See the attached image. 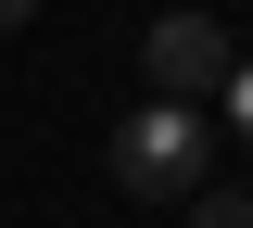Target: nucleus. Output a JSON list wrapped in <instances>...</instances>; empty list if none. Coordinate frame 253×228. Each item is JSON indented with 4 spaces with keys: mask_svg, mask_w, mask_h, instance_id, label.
Masks as SVG:
<instances>
[{
    "mask_svg": "<svg viewBox=\"0 0 253 228\" xmlns=\"http://www.w3.org/2000/svg\"><path fill=\"white\" fill-rule=\"evenodd\" d=\"M203 165H215L203 101H139V114L114 127V190H139V203H190Z\"/></svg>",
    "mask_w": 253,
    "mask_h": 228,
    "instance_id": "f257e3e1",
    "label": "nucleus"
},
{
    "mask_svg": "<svg viewBox=\"0 0 253 228\" xmlns=\"http://www.w3.org/2000/svg\"><path fill=\"white\" fill-rule=\"evenodd\" d=\"M26 13H38V0H0V38H13V26H26Z\"/></svg>",
    "mask_w": 253,
    "mask_h": 228,
    "instance_id": "39448f33",
    "label": "nucleus"
},
{
    "mask_svg": "<svg viewBox=\"0 0 253 228\" xmlns=\"http://www.w3.org/2000/svg\"><path fill=\"white\" fill-rule=\"evenodd\" d=\"M139 64H152V101H215L228 76H241V51H228L215 13H165V26L139 38Z\"/></svg>",
    "mask_w": 253,
    "mask_h": 228,
    "instance_id": "f03ea898",
    "label": "nucleus"
},
{
    "mask_svg": "<svg viewBox=\"0 0 253 228\" xmlns=\"http://www.w3.org/2000/svg\"><path fill=\"white\" fill-rule=\"evenodd\" d=\"M215 101H228V139H241V152H253V64H241V76H228V89H215Z\"/></svg>",
    "mask_w": 253,
    "mask_h": 228,
    "instance_id": "20e7f679",
    "label": "nucleus"
},
{
    "mask_svg": "<svg viewBox=\"0 0 253 228\" xmlns=\"http://www.w3.org/2000/svg\"><path fill=\"white\" fill-rule=\"evenodd\" d=\"M177 228H253V190H190Z\"/></svg>",
    "mask_w": 253,
    "mask_h": 228,
    "instance_id": "7ed1b4c3",
    "label": "nucleus"
}]
</instances>
